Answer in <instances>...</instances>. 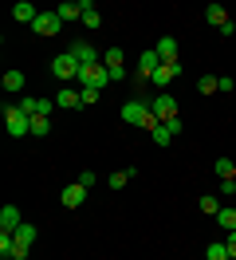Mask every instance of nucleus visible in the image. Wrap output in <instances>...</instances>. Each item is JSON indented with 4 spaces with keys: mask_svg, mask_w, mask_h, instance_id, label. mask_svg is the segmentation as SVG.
I'll return each mask as SVG.
<instances>
[{
    "mask_svg": "<svg viewBox=\"0 0 236 260\" xmlns=\"http://www.w3.org/2000/svg\"><path fill=\"white\" fill-rule=\"evenodd\" d=\"M236 193V178H224L220 181V197H232Z\"/></svg>",
    "mask_w": 236,
    "mask_h": 260,
    "instance_id": "obj_33",
    "label": "nucleus"
},
{
    "mask_svg": "<svg viewBox=\"0 0 236 260\" xmlns=\"http://www.w3.org/2000/svg\"><path fill=\"white\" fill-rule=\"evenodd\" d=\"M154 142H157V146H170V142H173V134L165 130V122H161V126L154 130Z\"/></svg>",
    "mask_w": 236,
    "mask_h": 260,
    "instance_id": "obj_29",
    "label": "nucleus"
},
{
    "mask_svg": "<svg viewBox=\"0 0 236 260\" xmlns=\"http://www.w3.org/2000/svg\"><path fill=\"white\" fill-rule=\"evenodd\" d=\"M107 83H110V71H107L103 59H98V63H87L83 71H79V87H98V91H103Z\"/></svg>",
    "mask_w": 236,
    "mask_h": 260,
    "instance_id": "obj_3",
    "label": "nucleus"
},
{
    "mask_svg": "<svg viewBox=\"0 0 236 260\" xmlns=\"http://www.w3.org/2000/svg\"><path fill=\"white\" fill-rule=\"evenodd\" d=\"M79 71H83V63H79L71 51H59L55 59H51V75L63 83H79Z\"/></svg>",
    "mask_w": 236,
    "mask_h": 260,
    "instance_id": "obj_1",
    "label": "nucleus"
},
{
    "mask_svg": "<svg viewBox=\"0 0 236 260\" xmlns=\"http://www.w3.org/2000/svg\"><path fill=\"white\" fill-rule=\"evenodd\" d=\"M205 20H209L213 28H228V24H232V20H228V8H224V4H209V8H205Z\"/></svg>",
    "mask_w": 236,
    "mask_h": 260,
    "instance_id": "obj_14",
    "label": "nucleus"
},
{
    "mask_svg": "<svg viewBox=\"0 0 236 260\" xmlns=\"http://www.w3.org/2000/svg\"><path fill=\"white\" fill-rule=\"evenodd\" d=\"M103 63H107L110 79H126V75H130V71H126V51L122 48H107L103 51Z\"/></svg>",
    "mask_w": 236,
    "mask_h": 260,
    "instance_id": "obj_7",
    "label": "nucleus"
},
{
    "mask_svg": "<svg viewBox=\"0 0 236 260\" xmlns=\"http://www.w3.org/2000/svg\"><path fill=\"white\" fill-rule=\"evenodd\" d=\"M201 213L217 217V213H220V201H217V197H201Z\"/></svg>",
    "mask_w": 236,
    "mask_h": 260,
    "instance_id": "obj_28",
    "label": "nucleus"
},
{
    "mask_svg": "<svg viewBox=\"0 0 236 260\" xmlns=\"http://www.w3.org/2000/svg\"><path fill=\"white\" fill-rule=\"evenodd\" d=\"M16 241H20V244H36V225H28V221H24V225L16 229Z\"/></svg>",
    "mask_w": 236,
    "mask_h": 260,
    "instance_id": "obj_24",
    "label": "nucleus"
},
{
    "mask_svg": "<svg viewBox=\"0 0 236 260\" xmlns=\"http://www.w3.org/2000/svg\"><path fill=\"white\" fill-rule=\"evenodd\" d=\"M55 16H59L63 24H71V20H83V4H79V0H67V4H59V8H55Z\"/></svg>",
    "mask_w": 236,
    "mask_h": 260,
    "instance_id": "obj_17",
    "label": "nucleus"
},
{
    "mask_svg": "<svg viewBox=\"0 0 236 260\" xmlns=\"http://www.w3.org/2000/svg\"><path fill=\"white\" fill-rule=\"evenodd\" d=\"M55 107H67V111H79V107H83V95H79V87H63L59 95H55Z\"/></svg>",
    "mask_w": 236,
    "mask_h": 260,
    "instance_id": "obj_13",
    "label": "nucleus"
},
{
    "mask_svg": "<svg viewBox=\"0 0 236 260\" xmlns=\"http://www.w3.org/2000/svg\"><path fill=\"white\" fill-rule=\"evenodd\" d=\"M177 75H181V59H177V63H161V67H157V71H154V75H150V83L165 91V87H170V83L177 79Z\"/></svg>",
    "mask_w": 236,
    "mask_h": 260,
    "instance_id": "obj_10",
    "label": "nucleus"
},
{
    "mask_svg": "<svg viewBox=\"0 0 236 260\" xmlns=\"http://www.w3.org/2000/svg\"><path fill=\"white\" fill-rule=\"evenodd\" d=\"M205 260H232V256H228V248H224V241H213L209 248H205Z\"/></svg>",
    "mask_w": 236,
    "mask_h": 260,
    "instance_id": "obj_22",
    "label": "nucleus"
},
{
    "mask_svg": "<svg viewBox=\"0 0 236 260\" xmlns=\"http://www.w3.org/2000/svg\"><path fill=\"white\" fill-rule=\"evenodd\" d=\"M40 12H44V8H36L31 0H20V4L12 8V16L20 20V24H36V16H40Z\"/></svg>",
    "mask_w": 236,
    "mask_h": 260,
    "instance_id": "obj_15",
    "label": "nucleus"
},
{
    "mask_svg": "<svg viewBox=\"0 0 236 260\" xmlns=\"http://www.w3.org/2000/svg\"><path fill=\"white\" fill-rule=\"evenodd\" d=\"M71 55H75L79 63L87 67V63H98V59H103V55H98V48H94V44H87V40H75V44H71Z\"/></svg>",
    "mask_w": 236,
    "mask_h": 260,
    "instance_id": "obj_9",
    "label": "nucleus"
},
{
    "mask_svg": "<svg viewBox=\"0 0 236 260\" xmlns=\"http://www.w3.org/2000/svg\"><path fill=\"white\" fill-rule=\"evenodd\" d=\"M59 201L63 205H67V209H79V205H83V201H87V185H63V193H59Z\"/></svg>",
    "mask_w": 236,
    "mask_h": 260,
    "instance_id": "obj_11",
    "label": "nucleus"
},
{
    "mask_svg": "<svg viewBox=\"0 0 236 260\" xmlns=\"http://www.w3.org/2000/svg\"><path fill=\"white\" fill-rule=\"evenodd\" d=\"M4 126H8V134L12 138H24V134H31V118L16 103H4Z\"/></svg>",
    "mask_w": 236,
    "mask_h": 260,
    "instance_id": "obj_2",
    "label": "nucleus"
},
{
    "mask_svg": "<svg viewBox=\"0 0 236 260\" xmlns=\"http://www.w3.org/2000/svg\"><path fill=\"white\" fill-rule=\"evenodd\" d=\"M146 114H150V103H146V99H130V103H122V122H130V126H142Z\"/></svg>",
    "mask_w": 236,
    "mask_h": 260,
    "instance_id": "obj_8",
    "label": "nucleus"
},
{
    "mask_svg": "<svg viewBox=\"0 0 236 260\" xmlns=\"http://www.w3.org/2000/svg\"><path fill=\"white\" fill-rule=\"evenodd\" d=\"M157 67H161V55H157L154 48H150V51H142V55H138V71H134V87L150 83V75H154Z\"/></svg>",
    "mask_w": 236,
    "mask_h": 260,
    "instance_id": "obj_4",
    "label": "nucleus"
},
{
    "mask_svg": "<svg viewBox=\"0 0 236 260\" xmlns=\"http://www.w3.org/2000/svg\"><path fill=\"white\" fill-rule=\"evenodd\" d=\"M31 134H40V138L51 134V118H47V114H36V118H31Z\"/></svg>",
    "mask_w": 236,
    "mask_h": 260,
    "instance_id": "obj_23",
    "label": "nucleus"
},
{
    "mask_svg": "<svg viewBox=\"0 0 236 260\" xmlns=\"http://www.w3.org/2000/svg\"><path fill=\"white\" fill-rule=\"evenodd\" d=\"M154 51L161 55V63H177V40H173V36H161Z\"/></svg>",
    "mask_w": 236,
    "mask_h": 260,
    "instance_id": "obj_16",
    "label": "nucleus"
},
{
    "mask_svg": "<svg viewBox=\"0 0 236 260\" xmlns=\"http://www.w3.org/2000/svg\"><path fill=\"white\" fill-rule=\"evenodd\" d=\"M79 95H83V107H91V103H98V87H79Z\"/></svg>",
    "mask_w": 236,
    "mask_h": 260,
    "instance_id": "obj_27",
    "label": "nucleus"
},
{
    "mask_svg": "<svg viewBox=\"0 0 236 260\" xmlns=\"http://www.w3.org/2000/svg\"><path fill=\"white\" fill-rule=\"evenodd\" d=\"M24 71H4V91H8V95H16V91H24Z\"/></svg>",
    "mask_w": 236,
    "mask_h": 260,
    "instance_id": "obj_19",
    "label": "nucleus"
},
{
    "mask_svg": "<svg viewBox=\"0 0 236 260\" xmlns=\"http://www.w3.org/2000/svg\"><path fill=\"white\" fill-rule=\"evenodd\" d=\"M94 181H98V174H94V170H83V174H79V185H87V189H91Z\"/></svg>",
    "mask_w": 236,
    "mask_h": 260,
    "instance_id": "obj_32",
    "label": "nucleus"
},
{
    "mask_svg": "<svg viewBox=\"0 0 236 260\" xmlns=\"http://www.w3.org/2000/svg\"><path fill=\"white\" fill-rule=\"evenodd\" d=\"M20 225H24L20 209H16V205H4V209H0V233H16Z\"/></svg>",
    "mask_w": 236,
    "mask_h": 260,
    "instance_id": "obj_12",
    "label": "nucleus"
},
{
    "mask_svg": "<svg viewBox=\"0 0 236 260\" xmlns=\"http://www.w3.org/2000/svg\"><path fill=\"white\" fill-rule=\"evenodd\" d=\"M197 91H201V95H217V75H201V79H197Z\"/></svg>",
    "mask_w": 236,
    "mask_h": 260,
    "instance_id": "obj_26",
    "label": "nucleus"
},
{
    "mask_svg": "<svg viewBox=\"0 0 236 260\" xmlns=\"http://www.w3.org/2000/svg\"><path fill=\"white\" fill-rule=\"evenodd\" d=\"M59 28H63V20L55 16V8H51V12H40V16H36V24H31V32H36V36H44V40L59 36Z\"/></svg>",
    "mask_w": 236,
    "mask_h": 260,
    "instance_id": "obj_6",
    "label": "nucleus"
},
{
    "mask_svg": "<svg viewBox=\"0 0 236 260\" xmlns=\"http://www.w3.org/2000/svg\"><path fill=\"white\" fill-rule=\"evenodd\" d=\"M134 178V166H126V170H118V174H110L107 178V185L110 189H126V181Z\"/></svg>",
    "mask_w": 236,
    "mask_h": 260,
    "instance_id": "obj_21",
    "label": "nucleus"
},
{
    "mask_svg": "<svg viewBox=\"0 0 236 260\" xmlns=\"http://www.w3.org/2000/svg\"><path fill=\"white\" fill-rule=\"evenodd\" d=\"M224 248H228V256L236 260V233H228V241H224Z\"/></svg>",
    "mask_w": 236,
    "mask_h": 260,
    "instance_id": "obj_34",
    "label": "nucleus"
},
{
    "mask_svg": "<svg viewBox=\"0 0 236 260\" xmlns=\"http://www.w3.org/2000/svg\"><path fill=\"white\" fill-rule=\"evenodd\" d=\"M79 4H83V24H87V28H98V24H103V12L94 8V0H79Z\"/></svg>",
    "mask_w": 236,
    "mask_h": 260,
    "instance_id": "obj_18",
    "label": "nucleus"
},
{
    "mask_svg": "<svg viewBox=\"0 0 236 260\" xmlns=\"http://www.w3.org/2000/svg\"><path fill=\"white\" fill-rule=\"evenodd\" d=\"M213 170L220 174V181H224V178H236V166L228 162V158H217V162H213Z\"/></svg>",
    "mask_w": 236,
    "mask_h": 260,
    "instance_id": "obj_25",
    "label": "nucleus"
},
{
    "mask_svg": "<svg viewBox=\"0 0 236 260\" xmlns=\"http://www.w3.org/2000/svg\"><path fill=\"white\" fill-rule=\"evenodd\" d=\"M31 256V244H20V241H16V248H12V256H8V260H28Z\"/></svg>",
    "mask_w": 236,
    "mask_h": 260,
    "instance_id": "obj_30",
    "label": "nucleus"
},
{
    "mask_svg": "<svg viewBox=\"0 0 236 260\" xmlns=\"http://www.w3.org/2000/svg\"><path fill=\"white\" fill-rule=\"evenodd\" d=\"M232 75H217V91H224V95H232Z\"/></svg>",
    "mask_w": 236,
    "mask_h": 260,
    "instance_id": "obj_31",
    "label": "nucleus"
},
{
    "mask_svg": "<svg viewBox=\"0 0 236 260\" xmlns=\"http://www.w3.org/2000/svg\"><path fill=\"white\" fill-rule=\"evenodd\" d=\"M217 225H220V229H228V233H236V209H232V205H220Z\"/></svg>",
    "mask_w": 236,
    "mask_h": 260,
    "instance_id": "obj_20",
    "label": "nucleus"
},
{
    "mask_svg": "<svg viewBox=\"0 0 236 260\" xmlns=\"http://www.w3.org/2000/svg\"><path fill=\"white\" fill-rule=\"evenodd\" d=\"M150 111H154L157 122H170V118H177V99L170 91H161L157 99H150Z\"/></svg>",
    "mask_w": 236,
    "mask_h": 260,
    "instance_id": "obj_5",
    "label": "nucleus"
}]
</instances>
